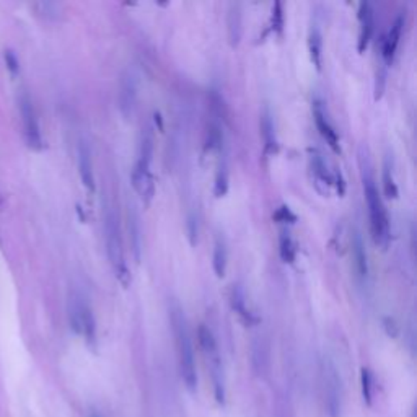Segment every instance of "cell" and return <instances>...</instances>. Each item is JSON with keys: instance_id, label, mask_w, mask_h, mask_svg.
Listing matches in <instances>:
<instances>
[{"instance_id": "cell-8", "label": "cell", "mask_w": 417, "mask_h": 417, "mask_svg": "<svg viewBox=\"0 0 417 417\" xmlns=\"http://www.w3.org/2000/svg\"><path fill=\"white\" fill-rule=\"evenodd\" d=\"M77 155H79V173L81 178L84 186L88 189L90 192L94 191V171H93V158L92 150L87 140L79 142V149H77Z\"/></svg>"}, {"instance_id": "cell-27", "label": "cell", "mask_w": 417, "mask_h": 417, "mask_svg": "<svg viewBox=\"0 0 417 417\" xmlns=\"http://www.w3.org/2000/svg\"><path fill=\"white\" fill-rule=\"evenodd\" d=\"M3 58H5L8 71H10L12 74H16V72L20 71V62H18V59H16V55L12 53V51H5Z\"/></svg>"}, {"instance_id": "cell-15", "label": "cell", "mask_w": 417, "mask_h": 417, "mask_svg": "<svg viewBox=\"0 0 417 417\" xmlns=\"http://www.w3.org/2000/svg\"><path fill=\"white\" fill-rule=\"evenodd\" d=\"M352 255H354L357 276L364 281V279H367L368 264H367V253H365V244L359 230H355L354 236H352Z\"/></svg>"}, {"instance_id": "cell-26", "label": "cell", "mask_w": 417, "mask_h": 417, "mask_svg": "<svg viewBox=\"0 0 417 417\" xmlns=\"http://www.w3.org/2000/svg\"><path fill=\"white\" fill-rule=\"evenodd\" d=\"M273 28L277 34L282 33L283 14H282V3L281 2H276L273 7Z\"/></svg>"}, {"instance_id": "cell-17", "label": "cell", "mask_w": 417, "mask_h": 417, "mask_svg": "<svg viewBox=\"0 0 417 417\" xmlns=\"http://www.w3.org/2000/svg\"><path fill=\"white\" fill-rule=\"evenodd\" d=\"M229 191V158L225 150H220V158L216 171V183H214V194L216 197H223Z\"/></svg>"}, {"instance_id": "cell-18", "label": "cell", "mask_w": 417, "mask_h": 417, "mask_svg": "<svg viewBox=\"0 0 417 417\" xmlns=\"http://www.w3.org/2000/svg\"><path fill=\"white\" fill-rule=\"evenodd\" d=\"M261 134H263L266 150L270 153L277 152L276 127H274L273 114H270L269 108H264L263 113H261Z\"/></svg>"}, {"instance_id": "cell-28", "label": "cell", "mask_w": 417, "mask_h": 417, "mask_svg": "<svg viewBox=\"0 0 417 417\" xmlns=\"http://www.w3.org/2000/svg\"><path fill=\"white\" fill-rule=\"evenodd\" d=\"M90 417H101V416L97 414V412H92V416H90Z\"/></svg>"}, {"instance_id": "cell-12", "label": "cell", "mask_w": 417, "mask_h": 417, "mask_svg": "<svg viewBox=\"0 0 417 417\" xmlns=\"http://www.w3.org/2000/svg\"><path fill=\"white\" fill-rule=\"evenodd\" d=\"M403 27H404V15L399 14L396 16V20L393 21V25H391L388 36H386V40L383 42V51H381V55H383L386 64L393 62L394 53H396V49H398L399 38H401V33H403Z\"/></svg>"}, {"instance_id": "cell-10", "label": "cell", "mask_w": 417, "mask_h": 417, "mask_svg": "<svg viewBox=\"0 0 417 417\" xmlns=\"http://www.w3.org/2000/svg\"><path fill=\"white\" fill-rule=\"evenodd\" d=\"M127 230H129V242H131L132 255H134L136 263H140L142 230H140L139 214H137L134 204L127 205Z\"/></svg>"}, {"instance_id": "cell-23", "label": "cell", "mask_w": 417, "mask_h": 417, "mask_svg": "<svg viewBox=\"0 0 417 417\" xmlns=\"http://www.w3.org/2000/svg\"><path fill=\"white\" fill-rule=\"evenodd\" d=\"M383 189H385V194L388 197L398 196V186H396V183H394L393 165H391L390 158H386L385 165H383Z\"/></svg>"}, {"instance_id": "cell-16", "label": "cell", "mask_w": 417, "mask_h": 417, "mask_svg": "<svg viewBox=\"0 0 417 417\" xmlns=\"http://www.w3.org/2000/svg\"><path fill=\"white\" fill-rule=\"evenodd\" d=\"M230 302H231V308L235 309V313L240 316V320H242L244 325L255 323V316H253V313L249 312L247 305V295H244L242 286H233L230 294Z\"/></svg>"}, {"instance_id": "cell-22", "label": "cell", "mask_w": 417, "mask_h": 417, "mask_svg": "<svg viewBox=\"0 0 417 417\" xmlns=\"http://www.w3.org/2000/svg\"><path fill=\"white\" fill-rule=\"evenodd\" d=\"M279 247H281V257L283 263H294L295 260V244L292 236L287 231H282L281 240H279Z\"/></svg>"}, {"instance_id": "cell-3", "label": "cell", "mask_w": 417, "mask_h": 417, "mask_svg": "<svg viewBox=\"0 0 417 417\" xmlns=\"http://www.w3.org/2000/svg\"><path fill=\"white\" fill-rule=\"evenodd\" d=\"M152 157H153V136L150 129H145L142 134L139 155H137V162L132 171V184L137 194L145 204H150L155 194V183L152 176Z\"/></svg>"}, {"instance_id": "cell-14", "label": "cell", "mask_w": 417, "mask_h": 417, "mask_svg": "<svg viewBox=\"0 0 417 417\" xmlns=\"http://www.w3.org/2000/svg\"><path fill=\"white\" fill-rule=\"evenodd\" d=\"M227 29H229V41L231 46H238L242 40V5L230 3L229 15H227Z\"/></svg>"}, {"instance_id": "cell-21", "label": "cell", "mask_w": 417, "mask_h": 417, "mask_svg": "<svg viewBox=\"0 0 417 417\" xmlns=\"http://www.w3.org/2000/svg\"><path fill=\"white\" fill-rule=\"evenodd\" d=\"M360 383H362V396L365 406H373V377L370 368L364 367L360 370Z\"/></svg>"}, {"instance_id": "cell-9", "label": "cell", "mask_w": 417, "mask_h": 417, "mask_svg": "<svg viewBox=\"0 0 417 417\" xmlns=\"http://www.w3.org/2000/svg\"><path fill=\"white\" fill-rule=\"evenodd\" d=\"M313 116H315V123L320 134L323 136V139L328 142V145L334 152H339V137L338 132L334 131L333 124L329 123L328 116H326L323 105L320 101H315V106H313Z\"/></svg>"}, {"instance_id": "cell-11", "label": "cell", "mask_w": 417, "mask_h": 417, "mask_svg": "<svg viewBox=\"0 0 417 417\" xmlns=\"http://www.w3.org/2000/svg\"><path fill=\"white\" fill-rule=\"evenodd\" d=\"M359 20H360V34H359V51H364L370 42L373 34V10L368 2H362L359 7Z\"/></svg>"}, {"instance_id": "cell-2", "label": "cell", "mask_w": 417, "mask_h": 417, "mask_svg": "<svg viewBox=\"0 0 417 417\" xmlns=\"http://www.w3.org/2000/svg\"><path fill=\"white\" fill-rule=\"evenodd\" d=\"M364 179V192L365 201H367L368 207V218H370V231L372 238L378 247L386 248L390 243V222L386 216V209L381 201L380 191H378L375 179H373L370 166H364L362 170Z\"/></svg>"}, {"instance_id": "cell-25", "label": "cell", "mask_w": 417, "mask_h": 417, "mask_svg": "<svg viewBox=\"0 0 417 417\" xmlns=\"http://www.w3.org/2000/svg\"><path fill=\"white\" fill-rule=\"evenodd\" d=\"M36 7L40 14L49 20H55L61 16V5L55 2H40Z\"/></svg>"}, {"instance_id": "cell-4", "label": "cell", "mask_w": 417, "mask_h": 417, "mask_svg": "<svg viewBox=\"0 0 417 417\" xmlns=\"http://www.w3.org/2000/svg\"><path fill=\"white\" fill-rule=\"evenodd\" d=\"M105 236H106V248H108V256L113 266L116 277L123 283L124 287L129 286L131 282V274H129L126 261H124V251H123V242L121 233H119V223L118 217L113 207L106 209L105 214Z\"/></svg>"}, {"instance_id": "cell-7", "label": "cell", "mask_w": 417, "mask_h": 417, "mask_svg": "<svg viewBox=\"0 0 417 417\" xmlns=\"http://www.w3.org/2000/svg\"><path fill=\"white\" fill-rule=\"evenodd\" d=\"M118 103L119 111L124 118L129 119L136 111L137 103V77L131 68L123 72L121 81H119V92H118Z\"/></svg>"}, {"instance_id": "cell-24", "label": "cell", "mask_w": 417, "mask_h": 417, "mask_svg": "<svg viewBox=\"0 0 417 417\" xmlns=\"http://www.w3.org/2000/svg\"><path fill=\"white\" fill-rule=\"evenodd\" d=\"M312 165H313V171H315V175L318 178L321 179V181H325L326 184H331V175L328 168H326V163L323 162V158H321V155L315 153L312 157Z\"/></svg>"}, {"instance_id": "cell-5", "label": "cell", "mask_w": 417, "mask_h": 417, "mask_svg": "<svg viewBox=\"0 0 417 417\" xmlns=\"http://www.w3.org/2000/svg\"><path fill=\"white\" fill-rule=\"evenodd\" d=\"M18 106H20V116L21 121H23V132L25 139L29 149L33 150H41L42 149V136L40 123H38L36 111H34V105L29 98L28 92H21L18 98Z\"/></svg>"}, {"instance_id": "cell-13", "label": "cell", "mask_w": 417, "mask_h": 417, "mask_svg": "<svg viewBox=\"0 0 417 417\" xmlns=\"http://www.w3.org/2000/svg\"><path fill=\"white\" fill-rule=\"evenodd\" d=\"M80 334L85 338V341L90 347H97V321H94L93 309L90 305L81 302V315H80Z\"/></svg>"}, {"instance_id": "cell-20", "label": "cell", "mask_w": 417, "mask_h": 417, "mask_svg": "<svg viewBox=\"0 0 417 417\" xmlns=\"http://www.w3.org/2000/svg\"><path fill=\"white\" fill-rule=\"evenodd\" d=\"M308 49H309V58H312L313 66H315L318 71L321 68V55H323V40H321V33L318 29L316 25H313L312 29H309V36H308Z\"/></svg>"}, {"instance_id": "cell-6", "label": "cell", "mask_w": 417, "mask_h": 417, "mask_svg": "<svg viewBox=\"0 0 417 417\" xmlns=\"http://www.w3.org/2000/svg\"><path fill=\"white\" fill-rule=\"evenodd\" d=\"M323 380H325V401L326 412L329 417H341L342 411V398H341V378L331 362H326L323 367Z\"/></svg>"}, {"instance_id": "cell-19", "label": "cell", "mask_w": 417, "mask_h": 417, "mask_svg": "<svg viewBox=\"0 0 417 417\" xmlns=\"http://www.w3.org/2000/svg\"><path fill=\"white\" fill-rule=\"evenodd\" d=\"M227 261H229V253H227V244L223 236L218 235L216 238V244H214V257H212V266L214 273L218 279H222L227 273Z\"/></svg>"}, {"instance_id": "cell-1", "label": "cell", "mask_w": 417, "mask_h": 417, "mask_svg": "<svg viewBox=\"0 0 417 417\" xmlns=\"http://www.w3.org/2000/svg\"><path fill=\"white\" fill-rule=\"evenodd\" d=\"M171 323H173L176 347H178L179 372H181V378H183L184 385H186V388L191 391V393H194V391L197 390V370H196L194 347H192L186 316H184L183 308L179 307L178 303H173V307H171Z\"/></svg>"}]
</instances>
